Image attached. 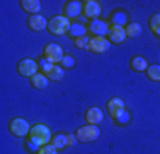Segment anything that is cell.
I'll return each instance as SVG.
<instances>
[{
	"label": "cell",
	"instance_id": "obj_23",
	"mask_svg": "<svg viewBox=\"0 0 160 154\" xmlns=\"http://www.w3.org/2000/svg\"><path fill=\"white\" fill-rule=\"evenodd\" d=\"M147 75H148V79L153 80V82H160V65H148Z\"/></svg>",
	"mask_w": 160,
	"mask_h": 154
},
{
	"label": "cell",
	"instance_id": "obj_8",
	"mask_svg": "<svg viewBox=\"0 0 160 154\" xmlns=\"http://www.w3.org/2000/svg\"><path fill=\"white\" fill-rule=\"evenodd\" d=\"M109 28H111V24L106 21H101V19H96V21H90L89 26H87V29H89V33L94 36H104L108 38V33H109Z\"/></svg>",
	"mask_w": 160,
	"mask_h": 154
},
{
	"label": "cell",
	"instance_id": "obj_25",
	"mask_svg": "<svg viewBox=\"0 0 160 154\" xmlns=\"http://www.w3.org/2000/svg\"><path fill=\"white\" fill-rule=\"evenodd\" d=\"M38 63H39V72H41V74H44V75H48L49 72L53 70V67H55V65H53L51 62H48L46 58H41Z\"/></svg>",
	"mask_w": 160,
	"mask_h": 154
},
{
	"label": "cell",
	"instance_id": "obj_12",
	"mask_svg": "<svg viewBox=\"0 0 160 154\" xmlns=\"http://www.w3.org/2000/svg\"><path fill=\"white\" fill-rule=\"evenodd\" d=\"M28 26H29V29L36 31V33H41V31L48 29V21H46V17H43L41 14L31 15V17L28 19Z\"/></svg>",
	"mask_w": 160,
	"mask_h": 154
},
{
	"label": "cell",
	"instance_id": "obj_9",
	"mask_svg": "<svg viewBox=\"0 0 160 154\" xmlns=\"http://www.w3.org/2000/svg\"><path fill=\"white\" fill-rule=\"evenodd\" d=\"M83 3V15H85L87 19H90V21H96L99 19V15H101L102 9H101V3L96 2V0H85Z\"/></svg>",
	"mask_w": 160,
	"mask_h": 154
},
{
	"label": "cell",
	"instance_id": "obj_4",
	"mask_svg": "<svg viewBox=\"0 0 160 154\" xmlns=\"http://www.w3.org/2000/svg\"><path fill=\"white\" fill-rule=\"evenodd\" d=\"M43 55L53 65H60L62 60L65 58V52H63L62 45H58V43H48L43 50Z\"/></svg>",
	"mask_w": 160,
	"mask_h": 154
},
{
	"label": "cell",
	"instance_id": "obj_13",
	"mask_svg": "<svg viewBox=\"0 0 160 154\" xmlns=\"http://www.w3.org/2000/svg\"><path fill=\"white\" fill-rule=\"evenodd\" d=\"M85 120L89 125H99L102 120H104V111L97 106H92L85 111Z\"/></svg>",
	"mask_w": 160,
	"mask_h": 154
},
{
	"label": "cell",
	"instance_id": "obj_17",
	"mask_svg": "<svg viewBox=\"0 0 160 154\" xmlns=\"http://www.w3.org/2000/svg\"><path fill=\"white\" fill-rule=\"evenodd\" d=\"M48 82H49V79L44 74H41V72H38L36 75L31 77V84L34 89H44V87H48Z\"/></svg>",
	"mask_w": 160,
	"mask_h": 154
},
{
	"label": "cell",
	"instance_id": "obj_30",
	"mask_svg": "<svg viewBox=\"0 0 160 154\" xmlns=\"http://www.w3.org/2000/svg\"><path fill=\"white\" fill-rule=\"evenodd\" d=\"M67 140H68V147H70V146H73L75 142H77V135H75V134H68Z\"/></svg>",
	"mask_w": 160,
	"mask_h": 154
},
{
	"label": "cell",
	"instance_id": "obj_7",
	"mask_svg": "<svg viewBox=\"0 0 160 154\" xmlns=\"http://www.w3.org/2000/svg\"><path fill=\"white\" fill-rule=\"evenodd\" d=\"M109 48H111V41L108 40V38L104 36H94L92 40H90L89 43V52L96 53V55H102V53L109 52Z\"/></svg>",
	"mask_w": 160,
	"mask_h": 154
},
{
	"label": "cell",
	"instance_id": "obj_24",
	"mask_svg": "<svg viewBox=\"0 0 160 154\" xmlns=\"http://www.w3.org/2000/svg\"><path fill=\"white\" fill-rule=\"evenodd\" d=\"M150 29L157 38H160V14H153L150 17Z\"/></svg>",
	"mask_w": 160,
	"mask_h": 154
},
{
	"label": "cell",
	"instance_id": "obj_5",
	"mask_svg": "<svg viewBox=\"0 0 160 154\" xmlns=\"http://www.w3.org/2000/svg\"><path fill=\"white\" fill-rule=\"evenodd\" d=\"M31 127L32 125H29V122L28 120H24V118H12V120L9 122V130H10V134L12 135H16L19 139H24V137H28L29 135V132H31Z\"/></svg>",
	"mask_w": 160,
	"mask_h": 154
},
{
	"label": "cell",
	"instance_id": "obj_16",
	"mask_svg": "<svg viewBox=\"0 0 160 154\" xmlns=\"http://www.w3.org/2000/svg\"><path fill=\"white\" fill-rule=\"evenodd\" d=\"M22 10L29 12L31 15H38L41 12V2L39 0H21Z\"/></svg>",
	"mask_w": 160,
	"mask_h": 154
},
{
	"label": "cell",
	"instance_id": "obj_22",
	"mask_svg": "<svg viewBox=\"0 0 160 154\" xmlns=\"http://www.w3.org/2000/svg\"><path fill=\"white\" fill-rule=\"evenodd\" d=\"M128 24V17L124 12H116L111 19V26H121V28H126Z\"/></svg>",
	"mask_w": 160,
	"mask_h": 154
},
{
	"label": "cell",
	"instance_id": "obj_28",
	"mask_svg": "<svg viewBox=\"0 0 160 154\" xmlns=\"http://www.w3.org/2000/svg\"><path fill=\"white\" fill-rule=\"evenodd\" d=\"M36 154H58V149L53 147L51 144H46V146H43V147L38 149Z\"/></svg>",
	"mask_w": 160,
	"mask_h": 154
},
{
	"label": "cell",
	"instance_id": "obj_21",
	"mask_svg": "<svg viewBox=\"0 0 160 154\" xmlns=\"http://www.w3.org/2000/svg\"><path fill=\"white\" fill-rule=\"evenodd\" d=\"M51 146H53V147H56L58 151H60V149L68 147L67 135H65V134H56V135H53V139H51Z\"/></svg>",
	"mask_w": 160,
	"mask_h": 154
},
{
	"label": "cell",
	"instance_id": "obj_18",
	"mask_svg": "<svg viewBox=\"0 0 160 154\" xmlns=\"http://www.w3.org/2000/svg\"><path fill=\"white\" fill-rule=\"evenodd\" d=\"M87 31H89V29H87V26L75 22V24H72L70 31H68V36H72L73 40H77V38H80V36H87Z\"/></svg>",
	"mask_w": 160,
	"mask_h": 154
},
{
	"label": "cell",
	"instance_id": "obj_10",
	"mask_svg": "<svg viewBox=\"0 0 160 154\" xmlns=\"http://www.w3.org/2000/svg\"><path fill=\"white\" fill-rule=\"evenodd\" d=\"M65 17H68L72 21V19L78 17V15L83 14V3L82 2H77V0H72V2H67L65 3Z\"/></svg>",
	"mask_w": 160,
	"mask_h": 154
},
{
	"label": "cell",
	"instance_id": "obj_11",
	"mask_svg": "<svg viewBox=\"0 0 160 154\" xmlns=\"http://www.w3.org/2000/svg\"><path fill=\"white\" fill-rule=\"evenodd\" d=\"M126 29L121 28V26H111L108 33V40L111 41V45H121L126 40Z\"/></svg>",
	"mask_w": 160,
	"mask_h": 154
},
{
	"label": "cell",
	"instance_id": "obj_1",
	"mask_svg": "<svg viewBox=\"0 0 160 154\" xmlns=\"http://www.w3.org/2000/svg\"><path fill=\"white\" fill-rule=\"evenodd\" d=\"M29 144L34 146V147H43L46 144H51V130H49L48 125L44 123H36V125L31 127V132H29Z\"/></svg>",
	"mask_w": 160,
	"mask_h": 154
},
{
	"label": "cell",
	"instance_id": "obj_14",
	"mask_svg": "<svg viewBox=\"0 0 160 154\" xmlns=\"http://www.w3.org/2000/svg\"><path fill=\"white\" fill-rule=\"evenodd\" d=\"M126 110V105H124V101L121 98H111L108 103V113L111 115L112 118H116L119 113H123V111Z\"/></svg>",
	"mask_w": 160,
	"mask_h": 154
},
{
	"label": "cell",
	"instance_id": "obj_15",
	"mask_svg": "<svg viewBox=\"0 0 160 154\" xmlns=\"http://www.w3.org/2000/svg\"><path fill=\"white\" fill-rule=\"evenodd\" d=\"M129 67H131V70L133 72H147V69H148V62L145 57H140V55H136V57H133L131 60H129Z\"/></svg>",
	"mask_w": 160,
	"mask_h": 154
},
{
	"label": "cell",
	"instance_id": "obj_6",
	"mask_svg": "<svg viewBox=\"0 0 160 154\" xmlns=\"http://www.w3.org/2000/svg\"><path fill=\"white\" fill-rule=\"evenodd\" d=\"M17 72L22 77H29V79H31L32 75H36L38 72H39V63H38L36 60H32V58H24V60L19 62Z\"/></svg>",
	"mask_w": 160,
	"mask_h": 154
},
{
	"label": "cell",
	"instance_id": "obj_3",
	"mask_svg": "<svg viewBox=\"0 0 160 154\" xmlns=\"http://www.w3.org/2000/svg\"><path fill=\"white\" fill-rule=\"evenodd\" d=\"M75 135H77V140L78 142H85V144H89V142H94L97 140L99 137H101V129H99L97 125H83V127H78V130L75 132Z\"/></svg>",
	"mask_w": 160,
	"mask_h": 154
},
{
	"label": "cell",
	"instance_id": "obj_29",
	"mask_svg": "<svg viewBox=\"0 0 160 154\" xmlns=\"http://www.w3.org/2000/svg\"><path fill=\"white\" fill-rule=\"evenodd\" d=\"M114 120H116L118 123H126V122L129 120V117H128V113H126V110H124V111H123V113H119V115H118V117H116V118H114Z\"/></svg>",
	"mask_w": 160,
	"mask_h": 154
},
{
	"label": "cell",
	"instance_id": "obj_27",
	"mask_svg": "<svg viewBox=\"0 0 160 154\" xmlns=\"http://www.w3.org/2000/svg\"><path fill=\"white\" fill-rule=\"evenodd\" d=\"M62 67L65 69V70H68V69H73L75 67V57H72V55H65V58L62 60Z\"/></svg>",
	"mask_w": 160,
	"mask_h": 154
},
{
	"label": "cell",
	"instance_id": "obj_19",
	"mask_svg": "<svg viewBox=\"0 0 160 154\" xmlns=\"http://www.w3.org/2000/svg\"><path fill=\"white\" fill-rule=\"evenodd\" d=\"M124 29H126V36L128 38H138L140 34H142V31H143L140 22H128Z\"/></svg>",
	"mask_w": 160,
	"mask_h": 154
},
{
	"label": "cell",
	"instance_id": "obj_26",
	"mask_svg": "<svg viewBox=\"0 0 160 154\" xmlns=\"http://www.w3.org/2000/svg\"><path fill=\"white\" fill-rule=\"evenodd\" d=\"M89 43H90V38L89 36H80V38L75 40V46L80 48V50H87V48H89Z\"/></svg>",
	"mask_w": 160,
	"mask_h": 154
},
{
	"label": "cell",
	"instance_id": "obj_20",
	"mask_svg": "<svg viewBox=\"0 0 160 154\" xmlns=\"http://www.w3.org/2000/svg\"><path fill=\"white\" fill-rule=\"evenodd\" d=\"M46 77L51 80V82H58V80H62L63 77H65V69L62 67V65H55V67H53V70L49 72Z\"/></svg>",
	"mask_w": 160,
	"mask_h": 154
},
{
	"label": "cell",
	"instance_id": "obj_2",
	"mask_svg": "<svg viewBox=\"0 0 160 154\" xmlns=\"http://www.w3.org/2000/svg\"><path fill=\"white\" fill-rule=\"evenodd\" d=\"M72 28V22L65 15H53L48 21V33L55 34V36H63L68 34V31Z\"/></svg>",
	"mask_w": 160,
	"mask_h": 154
}]
</instances>
